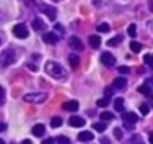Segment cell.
<instances>
[{
	"label": "cell",
	"mask_w": 153,
	"mask_h": 144,
	"mask_svg": "<svg viewBox=\"0 0 153 144\" xmlns=\"http://www.w3.org/2000/svg\"><path fill=\"white\" fill-rule=\"evenodd\" d=\"M45 71L50 77H53L54 80H66L68 74H66V69L60 65V63H56V62H48L45 65Z\"/></svg>",
	"instance_id": "1"
},
{
	"label": "cell",
	"mask_w": 153,
	"mask_h": 144,
	"mask_svg": "<svg viewBox=\"0 0 153 144\" xmlns=\"http://www.w3.org/2000/svg\"><path fill=\"white\" fill-rule=\"evenodd\" d=\"M23 99L29 104H42L47 101V95L45 93H27L23 96Z\"/></svg>",
	"instance_id": "2"
},
{
	"label": "cell",
	"mask_w": 153,
	"mask_h": 144,
	"mask_svg": "<svg viewBox=\"0 0 153 144\" xmlns=\"http://www.w3.org/2000/svg\"><path fill=\"white\" fill-rule=\"evenodd\" d=\"M122 120H123V123H125V126H126L128 129H132V128L135 126V123L138 122V116H137L135 113H132V111H129V113H123Z\"/></svg>",
	"instance_id": "3"
},
{
	"label": "cell",
	"mask_w": 153,
	"mask_h": 144,
	"mask_svg": "<svg viewBox=\"0 0 153 144\" xmlns=\"http://www.w3.org/2000/svg\"><path fill=\"white\" fill-rule=\"evenodd\" d=\"M14 35L20 39H26L29 36V29L24 24H17V26H14Z\"/></svg>",
	"instance_id": "4"
},
{
	"label": "cell",
	"mask_w": 153,
	"mask_h": 144,
	"mask_svg": "<svg viewBox=\"0 0 153 144\" xmlns=\"http://www.w3.org/2000/svg\"><path fill=\"white\" fill-rule=\"evenodd\" d=\"M14 62H15V54L12 53V50H5L2 53V66H8Z\"/></svg>",
	"instance_id": "5"
},
{
	"label": "cell",
	"mask_w": 153,
	"mask_h": 144,
	"mask_svg": "<svg viewBox=\"0 0 153 144\" xmlns=\"http://www.w3.org/2000/svg\"><path fill=\"white\" fill-rule=\"evenodd\" d=\"M101 62H102V65H105V66L111 68V66H114V65H116V57H114L111 53L105 51V53H102V54H101Z\"/></svg>",
	"instance_id": "6"
},
{
	"label": "cell",
	"mask_w": 153,
	"mask_h": 144,
	"mask_svg": "<svg viewBox=\"0 0 153 144\" xmlns=\"http://www.w3.org/2000/svg\"><path fill=\"white\" fill-rule=\"evenodd\" d=\"M41 9L45 12V15L51 20V21H54L56 20V17H57V9L56 8H53V6H48V5H41Z\"/></svg>",
	"instance_id": "7"
},
{
	"label": "cell",
	"mask_w": 153,
	"mask_h": 144,
	"mask_svg": "<svg viewBox=\"0 0 153 144\" xmlns=\"http://www.w3.org/2000/svg\"><path fill=\"white\" fill-rule=\"evenodd\" d=\"M68 44H69V47H71L72 50H75V51H81V50H83V42H81L78 38H76V36L69 38Z\"/></svg>",
	"instance_id": "8"
},
{
	"label": "cell",
	"mask_w": 153,
	"mask_h": 144,
	"mask_svg": "<svg viewBox=\"0 0 153 144\" xmlns=\"http://www.w3.org/2000/svg\"><path fill=\"white\" fill-rule=\"evenodd\" d=\"M69 125H71L72 128H81V126L86 125V120L81 119V117H78V116H72V117L69 119Z\"/></svg>",
	"instance_id": "9"
},
{
	"label": "cell",
	"mask_w": 153,
	"mask_h": 144,
	"mask_svg": "<svg viewBox=\"0 0 153 144\" xmlns=\"http://www.w3.org/2000/svg\"><path fill=\"white\" fill-rule=\"evenodd\" d=\"M59 39H60V36H57L53 32H48V33L44 35V42H47V44H57Z\"/></svg>",
	"instance_id": "10"
},
{
	"label": "cell",
	"mask_w": 153,
	"mask_h": 144,
	"mask_svg": "<svg viewBox=\"0 0 153 144\" xmlns=\"http://www.w3.org/2000/svg\"><path fill=\"white\" fill-rule=\"evenodd\" d=\"M126 84H128V81L125 80V78H116L114 80V83H113V87L116 89V90H125L126 89Z\"/></svg>",
	"instance_id": "11"
},
{
	"label": "cell",
	"mask_w": 153,
	"mask_h": 144,
	"mask_svg": "<svg viewBox=\"0 0 153 144\" xmlns=\"http://www.w3.org/2000/svg\"><path fill=\"white\" fill-rule=\"evenodd\" d=\"M93 138H95V135H93L92 132H89V131H84V132H80V134H78V140H80L81 143L93 141Z\"/></svg>",
	"instance_id": "12"
},
{
	"label": "cell",
	"mask_w": 153,
	"mask_h": 144,
	"mask_svg": "<svg viewBox=\"0 0 153 144\" xmlns=\"http://www.w3.org/2000/svg\"><path fill=\"white\" fill-rule=\"evenodd\" d=\"M32 24H33V29H35L36 32H42V30L47 29V24H45L41 18H35V20L32 21Z\"/></svg>",
	"instance_id": "13"
},
{
	"label": "cell",
	"mask_w": 153,
	"mask_h": 144,
	"mask_svg": "<svg viewBox=\"0 0 153 144\" xmlns=\"http://www.w3.org/2000/svg\"><path fill=\"white\" fill-rule=\"evenodd\" d=\"M63 110H66V111H76V110H78V102H76V101H68V102L63 104Z\"/></svg>",
	"instance_id": "14"
},
{
	"label": "cell",
	"mask_w": 153,
	"mask_h": 144,
	"mask_svg": "<svg viewBox=\"0 0 153 144\" xmlns=\"http://www.w3.org/2000/svg\"><path fill=\"white\" fill-rule=\"evenodd\" d=\"M32 134H33L35 137H42V135L45 134V126H44V125H35L33 129H32Z\"/></svg>",
	"instance_id": "15"
},
{
	"label": "cell",
	"mask_w": 153,
	"mask_h": 144,
	"mask_svg": "<svg viewBox=\"0 0 153 144\" xmlns=\"http://www.w3.org/2000/svg\"><path fill=\"white\" fill-rule=\"evenodd\" d=\"M89 44H90L92 48H99V45H101V36L92 35V36L89 38Z\"/></svg>",
	"instance_id": "16"
},
{
	"label": "cell",
	"mask_w": 153,
	"mask_h": 144,
	"mask_svg": "<svg viewBox=\"0 0 153 144\" xmlns=\"http://www.w3.org/2000/svg\"><path fill=\"white\" fill-rule=\"evenodd\" d=\"M114 108H116V111L123 113V111H125V101H123L122 98H117V99L114 101Z\"/></svg>",
	"instance_id": "17"
},
{
	"label": "cell",
	"mask_w": 153,
	"mask_h": 144,
	"mask_svg": "<svg viewBox=\"0 0 153 144\" xmlns=\"http://www.w3.org/2000/svg\"><path fill=\"white\" fill-rule=\"evenodd\" d=\"M122 41H123V36H122V35H116V36H114L113 39H110L107 44H108V47H116V45H119Z\"/></svg>",
	"instance_id": "18"
},
{
	"label": "cell",
	"mask_w": 153,
	"mask_h": 144,
	"mask_svg": "<svg viewBox=\"0 0 153 144\" xmlns=\"http://www.w3.org/2000/svg\"><path fill=\"white\" fill-rule=\"evenodd\" d=\"M126 144H144V141H143V138L140 137V135H132L129 140H128V143Z\"/></svg>",
	"instance_id": "19"
},
{
	"label": "cell",
	"mask_w": 153,
	"mask_h": 144,
	"mask_svg": "<svg viewBox=\"0 0 153 144\" xmlns=\"http://www.w3.org/2000/svg\"><path fill=\"white\" fill-rule=\"evenodd\" d=\"M69 63H71L72 68H76V66L80 65V57L75 56V54H71V56H69Z\"/></svg>",
	"instance_id": "20"
},
{
	"label": "cell",
	"mask_w": 153,
	"mask_h": 144,
	"mask_svg": "<svg viewBox=\"0 0 153 144\" xmlns=\"http://www.w3.org/2000/svg\"><path fill=\"white\" fill-rule=\"evenodd\" d=\"M129 48H131V51H132V53H135V54H137V53H140V51H141V48H143V47H141V44H140V42L132 41V42H131V45H129Z\"/></svg>",
	"instance_id": "21"
},
{
	"label": "cell",
	"mask_w": 153,
	"mask_h": 144,
	"mask_svg": "<svg viewBox=\"0 0 153 144\" xmlns=\"http://www.w3.org/2000/svg\"><path fill=\"white\" fill-rule=\"evenodd\" d=\"M101 119L107 123V122H111V120L114 119V114H113V113H110V111H104V113L101 114Z\"/></svg>",
	"instance_id": "22"
},
{
	"label": "cell",
	"mask_w": 153,
	"mask_h": 144,
	"mask_svg": "<svg viewBox=\"0 0 153 144\" xmlns=\"http://www.w3.org/2000/svg\"><path fill=\"white\" fill-rule=\"evenodd\" d=\"M105 128H107L105 122H98V123H93V129H95V131H98V132H104V131H105Z\"/></svg>",
	"instance_id": "23"
},
{
	"label": "cell",
	"mask_w": 153,
	"mask_h": 144,
	"mask_svg": "<svg viewBox=\"0 0 153 144\" xmlns=\"http://www.w3.org/2000/svg\"><path fill=\"white\" fill-rule=\"evenodd\" d=\"M138 92H140V93H143V95H150V93H152V90H150V86H149V84H143V86H140V87H138Z\"/></svg>",
	"instance_id": "24"
},
{
	"label": "cell",
	"mask_w": 153,
	"mask_h": 144,
	"mask_svg": "<svg viewBox=\"0 0 153 144\" xmlns=\"http://www.w3.org/2000/svg\"><path fill=\"white\" fill-rule=\"evenodd\" d=\"M108 104H110V96H105V98L96 101V105H98V107H107Z\"/></svg>",
	"instance_id": "25"
},
{
	"label": "cell",
	"mask_w": 153,
	"mask_h": 144,
	"mask_svg": "<svg viewBox=\"0 0 153 144\" xmlns=\"http://www.w3.org/2000/svg\"><path fill=\"white\" fill-rule=\"evenodd\" d=\"M56 141H57V144H71V140L68 137H65V135H59L56 138Z\"/></svg>",
	"instance_id": "26"
},
{
	"label": "cell",
	"mask_w": 153,
	"mask_h": 144,
	"mask_svg": "<svg viewBox=\"0 0 153 144\" xmlns=\"http://www.w3.org/2000/svg\"><path fill=\"white\" fill-rule=\"evenodd\" d=\"M62 123H63V120H62L60 117H54V119L51 120V128H60Z\"/></svg>",
	"instance_id": "27"
},
{
	"label": "cell",
	"mask_w": 153,
	"mask_h": 144,
	"mask_svg": "<svg viewBox=\"0 0 153 144\" xmlns=\"http://www.w3.org/2000/svg\"><path fill=\"white\" fill-rule=\"evenodd\" d=\"M144 62L149 65L150 69H153V54H146L144 56Z\"/></svg>",
	"instance_id": "28"
},
{
	"label": "cell",
	"mask_w": 153,
	"mask_h": 144,
	"mask_svg": "<svg viewBox=\"0 0 153 144\" xmlns=\"http://www.w3.org/2000/svg\"><path fill=\"white\" fill-rule=\"evenodd\" d=\"M98 32H101V33H107V32H110V26H108L107 23H102V24L98 26Z\"/></svg>",
	"instance_id": "29"
},
{
	"label": "cell",
	"mask_w": 153,
	"mask_h": 144,
	"mask_svg": "<svg viewBox=\"0 0 153 144\" xmlns=\"http://www.w3.org/2000/svg\"><path fill=\"white\" fill-rule=\"evenodd\" d=\"M128 35L132 36V38L137 36V26H135V24H131V26L128 27Z\"/></svg>",
	"instance_id": "30"
},
{
	"label": "cell",
	"mask_w": 153,
	"mask_h": 144,
	"mask_svg": "<svg viewBox=\"0 0 153 144\" xmlns=\"http://www.w3.org/2000/svg\"><path fill=\"white\" fill-rule=\"evenodd\" d=\"M140 111H141L144 116L149 114V111H150V110H149V105H147V104H141V105H140Z\"/></svg>",
	"instance_id": "31"
},
{
	"label": "cell",
	"mask_w": 153,
	"mask_h": 144,
	"mask_svg": "<svg viewBox=\"0 0 153 144\" xmlns=\"http://www.w3.org/2000/svg\"><path fill=\"white\" fill-rule=\"evenodd\" d=\"M114 137H116L117 140H122V137H123V131H122L120 128H116V129H114Z\"/></svg>",
	"instance_id": "32"
},
{
	"label": "cell",
	"mask_w": 153,
	"mask_h": 144,
	"mask_svg": "<svg viewBox=\"0 0 153 144\" xmlns=\"http://www.w3.org/2000/svg\"><path fill=\"white\" fill-rule=\"evenodd\" d=\"M119 72H120V74H129L131 69H129L128 66H120V68H119Z\"/></svg>",
	"instance_id": "33"
},
{
	"label": "cell",
	"mask_w": 153,
	"mask_h": 144,
	"mask_svg": "<svg viewBox=\"0 0 153 144\" xmlns=\"http://www.w3.org/2000/svg\"><path fill=\"white\" fill-rule=\"evenodd\" d=\"M99 143H101V144H111V143H110V140H108L107 137H102V138L99 140Z\"/></svg>",
	"instance_id": "34"
},
{
	"label": "cell",
	"mask_w": 153,
	"mask_h": 144,
	"mask_svg": "<svg viewBox=\"0 0 153 144\" xmlns=\"http://www.w3.org/2000/svg\"><path fill=\"white\" fill-rule=\"evenodd\" d=\"M54 27H56V30H57V32H60V33H65V29H63V26H60V24H56Z\"/></svg>",
	"instance_id": "35"
},
{
	"label": "cell",
	"mask_w": 153,
	"mask_h": 144,
	"mask_svg": "<svg viewBox=\"0 0 153 144\" xmlns=\"http://www.w3.org/2000/svg\"><path fill=\"white\" fill-rule=\"evenodd\" d=\"M54 143H56V141H54L53 138H48V140H45L42 144H54Z\"/></svg>",
	"instance_id": "36"
},
{
	"label": "cell",
	"mask_w": 153,
	"mask_h": 144,
	"mask_svg": "<svg viewBox=\"0 0 153 144\" xmlns=\"http://www.w3.org/2000/svg\"><path fill=\"white\" fill-rule=\"evenodd\" d=\"M149 143L153 144V132H150V135H149Z\"/></svg>",
	"instance_id": "37"
},
{
	"label": "cell",
	"mask_w": 153,
	"mask_h": 144,
	"mask_svg": "<svg viewBox=\"0 0 153 144\" xmlns=\"http://www.w3.org/2000/svg\"><path fill=\"white\" fill-rule=\"evenodd\" d=\"M149 8H150V11L153 12V0H149Z\"/></svg>",
	"instance_id": "38"
},
{
	"label": "cell",
	"mask_w": 153,
	"mask_h": 144,
	"mask_svg": "<svg viewBox=\"0 0 153 144\" xmlns=\"http://www.w3.org/2000/svg\"><path fill=\"white\" fill-rule=\"evenodd\" d=\"M21 144H32V141H30V140H24Z\"/></svg>",
	"instance_id": "39"
},
{
	"label": "cell",
	"mask_w": 153,
	"mask_h": 144,
	"mask_svg": "<svg viewBox=\"0 0 153 144\" xmlns=\"http://www.w3.org/2000/svg\"><path fill=\"white\" fill-rule=\"evenodd\" d=\"M0 144H5V141H3V140H0Z\"/></svg>",
	"instance_id": "40"
},
{
	"label": "cell",
	"mask_w": 153,
	"mask_h": 144,
	"mask_svg": "<svg viewBox=\"0 0 153 144\" xmlns=\"http://www.w3.org/2000/svg\"><path fill=\"white\" fill-rule=\"evenodd\" d=\"M149 83H153V78H152V80H149Z\"/></svg>",
	"instance_id": "41"
},
{
	"label": "cell",
	"mask_w": 153,
	"mask_h": 144,
	"mask_svg": "<svg viewBox=\"0 0 153 144\" xmlns=\"http://www.w3.org/2000/svg\"><path fill=\"white\" fill-rule=\"evenodd\" d=\"M54 2H60V0H54Z\"/></svg>",
	"instance_id": "42"
}]
</instances>
